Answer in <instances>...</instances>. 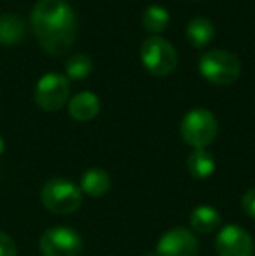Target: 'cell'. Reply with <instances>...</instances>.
Returning <instances> with one entry per match:
<instances>
[{"label": "cell", "mask_w": 255, "mask_h": 256, "mask_svg": "<svg viewBox=\"0 0 255 256\" xmlns=\"http://www.w3.org/2000/svg\"><path fill=\"white\" fill-rule=\"evenodd\" d=\"M32 28L46 52L62 56L74 44L77 16L67 0H39L32 9Z\"/></svg>", "instance_id": "obj_1"}, {"label": "cell", "mask_w": 255, "mask_h": 256, "mask_svg": "<svg viewBox=\"0 0 255 256\" xmlns=\"http://www.w3.org/2000/svg\"><path fill=\"white\" fill-rule=\"evenodd\" d=\"M199 74L210 84L231 86L241 75V63L232 52L224 49H213L201 56Z\"/></svg>", "instance_id": "obj_2"}, {"label": "cell", "mask_w": 255, "mask_h": 256, "mask_svg": "<svg viewBox=\"0 0 255 256\" xmlns=\"http://www.w3.org/2000/svg\"><path fill=\"white\" fill-rule=\"evenodd\" d=\"M41 200L44 208L55 214H72L81 208L82 192L68 180L53 178L42 186Z\"/></svg>", "instance_id": "obj_3"}, {"label": "cell", "mask_w": 255, "mask_h": 256, "mask_svg": "<svg viewBox=\"0 0 255 256\" xmlns=\"http://www.w3.org/2000/svg\"><path fill=\"white\" fill-rule=\"evenodd\" d=\"M218 131L217 118L206 108H194L187 112L182 118L180 134L187 145H191L194 150L206 148L215 140Z\"/></svg>", "instance_id": "obj_4"}, {"label": "cell", "mask_w": 255, "mask_h": 256, "mask_svg": "<svg viewBox=\"0 0 255 256\" xmlns=\"http://www.w3.org/2000/svg\"><path fill=\"white\" fill-rule=\"evenodd\" d=\"M140 60L143 66L156 77H168L177 70L178 56L175 48L159 35L145 38L140 48Z\"/></svg>", "instance_id": "obj_5"}, {"label": "cell", "mask_w": 255, "mask_h": 256, "mask_svg": "<svg viewBox=\"0 0 255 256\" xmlns=\"http://www.w3.org/2000/svg\"><path fill=\"white\" fill-rule=\"evenodd\" d=\"M39 248L44 256H79L82 253V237L68 226H53L42 234Z\"/></svg>", "instance_id": "obj_6"}, {"label": "cell", "mask_w": 255, "mask_h": 256, "mask_svg": "<svg viewBox=\"0 0 255 256\" xmlns=\"http://www.w3.org/2000/svg\"><path fill=\"white\" fill-rule=\"evenodd\" d=\"M70 94V82L62 74H46L35 86V103L46 112H58L65 106Z\"/></svg>", "instance_id": "obj_7"}, {"label": "cell", "mask_w": 255, "mask_h": 256, "mask_svg": "<svg viewBox=\"0 0 255 256\" xmlns=\"http://www.w3.org/2000/svg\"><path fill=\"white\" fill-rule=\"evenodd\" d=\"M156 256H197L199 240L189 228L175 226L161 236L156 246Z\"/></svg>", "instance_id": "obj_8"}, {"label": "cell", "mask_w": 255, "mask_h": 256, "mask_svg": "<svg viewBox=\"0 0 255 256\" xmlns=\"http://www.w3.org/2000/svg\"><path fill=\"white\" fill-rule=\"evenodd\" d=\"M215 251L218 256H252L253 240L239 225H227L215 239Z\"/></svg>", "instance_id": "obj_9"}, {"label": "cell", "mask_w": 255, "mask_h": 256, "mask_svg": "<svg viewBox=\"0 0 255 256\" xmlns=\"http://www.w3.org/2000/svg\"><path fill=\"white\" fill-rule=\"evenodd\" d=\"M68 114L79 122H89L100 114V100L95 92L81 91L68 102Z\"/></svg>", "instance_id": "obj_10"}, {"label": "cell", "mask_w": 255, "mask_h": 256, "mask_svg": "<svg viewBox=\"0 0 255 256\" xmlns=\"http://www.w3.org/2000/svg\"><path fill=\"white\" fill-rule=\"evenodd\" d=\"M25 26L23 18L13 12L0 14V44L2 46H16L25 38Z\"/></svg>", "instance_id": "obj_11"}, {"label": "cell", "mask_w": 255, "mask_h": 256, "mask_svg": "<svg viewBox=\"0 0 255 256\" xmlns=\"http://www.w3.org/2000/svg\"><path fill=\"white\" fill-rule=\"evenodd\" d=\"M189 222H191L194 232L206 236V234H211L220 228L222 218L217 209L211 208V206H197L191 212V220Z\"/></svg>", "instance_id": "obj_12"}, {"label": "cell", "mask_w": 255, "mask_h": 256, "mask_svg": "<svg viewBox=\"0 0 255 256\" xmlns=\"http://www.w3.org/2000/svg\"><path fill=\"white\" fill-rule=\"evenodd\" d=\"M110 188V176L105 169L91 168L81 178V192L89 197H102Z\"/></svg>", "instance_id": "obj_13"}, {"label": "cell", "mask_w": 255, "mask_h": 256, "mask_svg": "<svg viewBox=\"0 0 255 256\" xmlns=\"http://www.w3.org/2000/svg\"><path fill=\"white\" fill-rule=\"evenodd\" d=\"M185 35L194 48L201 49L210 44L211 38L215 37V24L208 18H194L185 28Z\"/></svg>", "instance_id": "obj_14"}, {"label": "cell", "mask_w": 255, "mask_h": 256, "mask_svg": "<svg viewBox=\"0 0 255 256\" xmlns=\"http://www.w3.org/2000/svg\"><path fill=\"white\" fill-rule=\"evenodd\" d=\"M187 171L192 178L204 180L210 178L215 171V158L204 148H197L187 157Z\"/></svg>", "instance_id": "obj_15"}, {"label": "cell", "mask_w": 255, "mask_h": 256, "mask_svg": "<svg viewBox=\"0 0 255 256\" xmlns=\"http://www.w3.org/2000/svg\"><path fill=\"white\" fill-rule=\"evenodd\" d=\"M142 24L147 32L157 35L166 30L170 24V12L166 10V7L159 6V4H152L143 10Z\"/></svg>", "instance_id": "obj_16"}, {"label": "cell", "mask_w": 255, "mask_h": 256, "mask_svg": "<svg viewBox=\"0 0 255 256\" xmlns=\"http://www.w3.org/2000/svg\"><path fill=\"white\" fill-rule=\"evenodd\" d=\"M67 78H72V80H84L88 75H91L93 72V60L88 56V54H72L67 60Z\"/></svg>", "instance_id": "obj_17"}, {"label": "cell", "mask_w": 255, "mask_h": 256, "mask_svg": "<svg viewBox=\"0 0 255 256\" xmlns=\"http://www.w3.org/2000/svg\"><path fill=\"white\" fill-rule=\"evenodd\" d=\"M0 256H18L16 242L6 232H0Z\"/></svg>", "instance_id": "obj_18"}, {"label": "cell", "mask_w": 255, "mask_h": 256, "mask_svg": "<svg viewBox=\"0 0 255 256\" xmlns=\"http://www.w3.org/2000/svg\"><path fill=\"white\" fill-rule=\"evenodd\" d=\"M241 208L250 218H255V188H250L243 194L241 197Z\"/></svg>", "instance_id": "obj_19"}, {"label": "cell", "mask_w": 255, "mask_h": 256, "mask_svg": "<svg viewBox=\"0 0 255 256\" xmlns=\"http://www.w3.org/2000/svg\"><path fill=\"white\" fill-rule=\"evenodd\" d=\"M4 154V140H2V136H0V155Z\"/></svg>", "instance_id": "obj_20"}]
</instances>
